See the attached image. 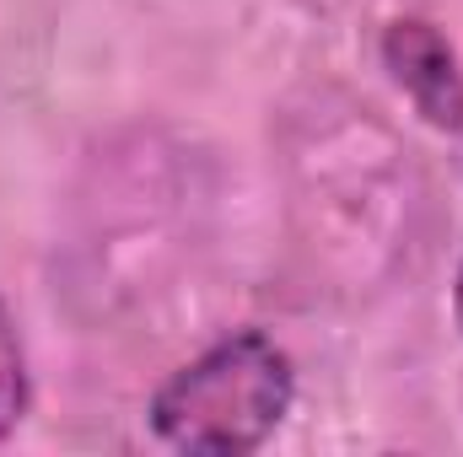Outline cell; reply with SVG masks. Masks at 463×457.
<instances>
[{
	"mask_svg": "<svg viewBox=\"0 0 463 457\" xmlns=\"http://www.w3.org/2000/svg\"><path fill=\"white\" fill-rule=\"evenodd\" d=\"M27 409V360H22V340H16V323L0 302V442L16 431Z\"/></svg>",
	"mask_w": 463,
	"mask_h": 457,
	"instance_id": "3957f363",
	"label": "cell"
},
{
	"mask_svg": "<svg viewBox=\"0 0 463 457\" xmlns=\"http://www.w3.org/2000/svg\"><path fill=\"white\" fill-rule=\"evenodd\" d=\"M453 312H458V329H463V264H458V285H453Z\"/></svg>",
	"mask_w": 463,
	"mask_h": 457,
	"instance_id": "277c9868",
	"label": "cell"
},
{
	"mask_svg": "<svg viewBox=\"0 0 463 457\" xmlns=\"http://www.w3.org/2000/svg\"><path fill=\"white\" fill-rule=\"evenodd\" d=\"M383 60L393 81L415 98V108L431 118L437 129L463 135V76L448 38L431 22H393L383 33Z\"/></svg>",
	"mask_w": 463,
	"mask_h": 457,
	"instance_id": "7a4b0ae2",
	"label": "cell"
},
{
	"mask_svg": "<svg viewBox=\"0 0 463 457\" xmlns=\"http://www.w3.org/2000/svg\"><path fill=\"white\" fill-rule=\"evenodd\" d=\"M291 398H297V377L286 350L259 329H242L211 344L205 355H194L189 366H178L156 387L151 431L178 452L237 457L264 447L280 431Z\"/></svg>",
	"mask_w": 463,
	"mask_h": 457,
	"instance_id": "6da1fadb",
	"label": "cell"
}]
</instances>
